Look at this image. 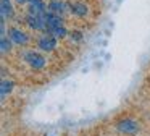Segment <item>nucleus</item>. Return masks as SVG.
Listing matches in <instances>:
<instances>
[{
  "label": "nucleus",
  "mask_w": 150,
  "mask_h": 136,
  "mask_svg": "<svg viewBox=\"0 0 150 136\" xmlns=\"http://www.w3.org/2000/svg\"><path fill=\"white\" fill-rule=\"evenodd\" d=\"M23 58H24V62H26L31 68H34V70H40V68H44V67H45V63H47L45 57H44V55H40L39 52H36V50L24 52Z\"/></svg>",
  "instance_id": "obj_1"
},
{
  "label": "nucleus",
  "mask_w": 150,
  "mask_h": 136,
  "mask_svg": "<svg viewBox=\"0 0 150 136\" xmlns=\"http://www.w3.org/2000/svg\"><path fill=\"white\" fill-rule=\"evenodd\" d=\"M7 36L13 41V44H16V45H26L28 42H29V36H28L23 29L15 28V26H10V28L7 29Z\"/></svg>",
  "instance_id": "obj_2"
},
{
  "label": "nucleus",
  "mask_w": 150,
  "mask_h": 136,
  "mask_svg": "<svg viewBox=\"0 0 150 136\" xmlns=\"http://www.w3.org/2000/svg\"><path fill=\"white\" fill-rule=\"evenodd\" d=\"M37 47L44 52H53L57 47V37L49 32H44V36L37 39Z\"/></svg>",
  "instance_id": "obj_3"
},
{
  "label": "nucleus",
  "mask_w": 150,
  "mask_h": 136,
  "mask_svg": "<svg viewBox=\"0 0 150 136\" xmlns=\"http://www.w3.org/2000/svg\"><path fill=\"white\" fill-rule=\"evenodd\" d=\"M26 24L29 26L33 31H42V32H45V28H47L44 16L31 15V13H28V15H26Z\"/></svg>",
  "instance_id": "obj_4"
},
{
  "label": "nucleus",
  "mask_w": 150,
  "mask_h": 136,
  "mask_svg": "<svg viewBox=\"0 0 150 136\" xmlns=\"http://www.w3.org/2000/svg\"><path fill=\"white\" fill-rule=\"evenodd\" d=\"M116 128L120 130L121 133H124V135H134V133H137V130H139V125H137V122L132 118H123L116 123Z\"/></svg>",
  "instance_id": "obj_5"
},
{
  "label": "nucleus",
  "mask_w": 150,
  "mask_h": 136,
  "mask_svg": "<svg viewBox=\"0 0 150 136\" xmlns=\"http://www.w3.org/2000/svg\"><path fill=\"white\" fill-rule=\"evenodd\" d=\"M47 11H49L47 2H42V0H31V2L28 3V13H31V15L44 16Z\"/></svg>",
  "instance_id": "obj_6"
},
{
  "label": "nucleus",
  "mask_w": 150,
  "mask_h": 136,
  "mask_svg": "<svg viewBox=\"0 0 150 136\" xmlns=\"http://www.w3.org/2000/svg\"><path fill=\"white\" fill-rule=\"evenodd\" d=\"M47 8H49V11H52V13L63 15L66 10H69V3L63 2V0H49V2H47Z\"/></svg>",
  "instance_id": "obj_7"
},
{
  "label": "nucleus",
  "mask_w": 150,
  "mask_h": 136,
  "mask_svg": "<svg viewBox=\"0 0 150 136\" xmlns=\"http://www.w3.org/2000/svg\"><path fill=\"white\" fill-rule=\"evenodd\" d=\"M69 11L78 18H84V16L89 15V6L84 2H73L69 3Z\"/></svg>",
  "instance_id": "obj_8"
},
{
  "label": "nucleus",
  "mask_w": 150,
  "mask_h": 136,
  "mask_svg": "<svg viewBox=\"0 0 150 136\" xmlns=\"http://www.w3.org/2000/svg\"><path fill=\"white\" fill-rule=\"evenodd\" d=\"M0 13L4 19H10L15 15L13 8V0H0Z\"/></svg>",
  "instance_id": "obj_9"
},
{
  "label": "nucleus",
  "mask_w": 150,
  "mask_h": 136,
  "mask_svg": "<svg viewBox=\"0 0 150 136\" xmlns=\"http://www.w3.org/2000/svg\"><path fill=\"white\" fill-rule=\"evenodd\" d=\"M13 87H15V83L13 81H10V79H4L2 81V86H0V92H2V99H4L5 96H8V94L13 91Z\"/></svg>",
  "instance_id": "obj_10"
},
{
  "label": "nucleus",
  "mask_w": 150,
  "mask_h": 136,
  "mask_svg": "<svg viewBox=\"0 0 150 136\" xmlns=\"http://www.w3.org/2000/svg\"><path fill=\"white\" fill-rule=\"evenodd\" d=\"M11 47H13V41L8 36H2V39H0V50H2V54L10 52Z\"/></svg>",
  "instance_id": "obj_11"
},
{
  "label": "nucleus",
  "mask_w": 150,
  "mask_h": 136,
  "mask_svg": "<svg viewBox=\"0 0 150 136\" xmlns=\"http://www.w3.org/2000/svg\"><path fill=\"white\" fill-rule=\"evenodd\" d=\"M69 37H71L73 41L79 42L82 39V34H81V31H71V32H69Z\"/></svg>",
  "instance_id": "obj_12"
},
{
  "label": "nucleus",
  "mask_w": 150,
  "mask_h": 136,
  "mask_svg": "<svg viewBox=\"0 0 150 136\" xmlns=\"http://www.w3.org/2000/svg\"><path fill=\"white\" fill-rule=\"evenodd\" d=\"M15 2H16L18 5H24V3H29L31 0H15Z\"/></svg>",
  "instance_id": "obj_13"
}]
</instances>
